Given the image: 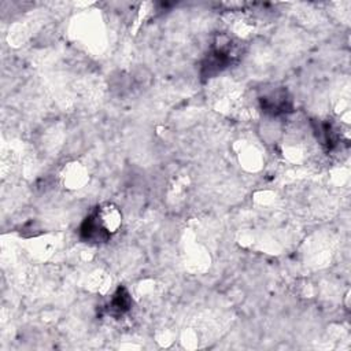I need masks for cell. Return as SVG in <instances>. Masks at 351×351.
I'll use <instances>...</instances> for the list:
<instances>
[{"label":"cell","mask_w":351,"mask_h":351,"mask_svg":"<svg viewBox=\"0 0 351 351\" xmlns=\"http://www.w3.org/2000/svg\"><path fill=\"white\" fill-rule=\"evenodd\" d=\"M112 229L114 226L108 225L107 221L104 219V208L97 207L81 223L80 234H81V239L85 240L86 243L100 244V243H106L110 239L111 233L114 232Z\"/></svg>","instance_id":"obj_1"},{"label":"cell","mask_w":351,"mask_h":351,"mask_svg":"<svg viewBox=\"0 0 351 351\" xmlns=\"http://www.w3.org/2000/svg\"><path fill=\"white\" fill-rule=\"evenodd\" d=\"M130 306H132V299H130L129 292L123 287H118V289L112 295L111 300L108 302L107 311H108V314H111L114 317H119V315L128 313Z\"/></svg>","instance_id":"obj_3"},{"label":"cell","mask_w":351,"mask_h":351,"mask_svg":"<svg viewBox=\"0 0 351 351\" xmlns=\"http://www.w3.org/2000/svg\"><path fill=\"white\" fill-rule=\"evenodd\" d=\"M261 107L270 115H281L292 111V100L285 89L276 88L259 97Z\"/></svg>","instance_id":"obj_2"}]
</instances>
